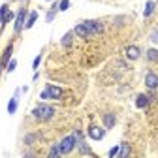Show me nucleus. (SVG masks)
<instances>
[{
    "instance_id": "15",
    "label": "nucleus",
    "mask_w": 158,
    "mask_h": 158,
    "mask_svg": "<svg viewBox=\"0 0 158 158\" xmlns=\"http://www.w3.org/2000/svg\"><path fill=\"white\" fill-rule=\"evenodd\" d=\"M73 32H75L77 36H81V38H89V36H90V34H89V30H87V27H85L83 23H79V25H75Z\"/></svg>"
},
{
    "instance_id": "10",
    "label": "nucleus",
    "mask_w": 158,
    "mask_h": 158,
    "mask_svg": "<svg viewBox=\"0 0 158 158\" xmlns=\"http://www.w3.org/2000/svg\"><path fill=\"white\" fill-rule=\"evenodd\" d=\"M11 53H13V44H10V45L6 47L4 55L0 56V62H2V66H4V68H6V66H8V62L11 60Z\"/></svg>"
},
{
    "instance_id": "12",
    "label": "nucleus",
    "mask_w": 158,
    "mask_h": 158,
    "mask_svg": "<svg viewBox=\"0 0 158 158\" xmlns=\"http://www.w3.org/2000/svg\"><path fill=\"white\" fill-rule=\"evenodd\" d=\"M149 106V96L147 94H139L135 98V107L137 109H143V107H147Z\"/></svg>"
},
{
    "instance_id": "24",
    "label": "nucleus",
    "mask_w": 158,
    "mask_h": 158,
    "mask_svg": "<svg viewBox=\"0 0 158 158\" xmlns=\"http://www.w3.org/2000/svg\"><path fill=\"white\" fill-rule=\"evenodd\" d=\"M17 68V60H15V58H11V60L8 62V66H6V72H13Z\"/></svg>"
},
{
    "instance_id": "3",
    "label": "nucleus",
    "mask_w": 158,
    "mask_h": 158,
    "mask_svg": "<svg viewBox=\"0 0 158 158\" xmlns=\"http://www.w3.org/2000/svg\"><path fill=\"white\" fill-rule=\"evenodd\" d=\"M77 137L73 135V134H70V135H66L64 137V139L60 141V143H58V145H60V151H62V154H70L75 147H77Z\"/></svg>"
},
{
    "instance_id": "23",
    "label": "nucleus",
    "mask_w": 158,
    "mask_h": 158,
    "mask_svg": "<svg viewBox=\"0 0 158 158\" xmlns=\"http://www.w3.org/2000/svg\"><path fill=\"white\" fill-rule=\"evenodd\" d=\"M118 149H121V145H115V147H111V151L107 152V156H109V158H117V154H118Z\"/></svg>"
},
{
    "instance_id": "20",
    "label": "nucleus",
    "mask_w": 158,
    "mask_h": 158,
    "mask_svg": "<svg viewBox=\"0 0 158 158\" xmlns=\"http://www.w3.org/2000/svg\"><path fill=\"white\" fill-rule=\"evenodd\" d=\"M77 145H79V151H81V154H90V152H92V151H90V147H89L85 141H79Z\"/></svg>"
},
{
    "instance_id": "13",
    "label": "nucleus",
    "mask_w": 158,
    "mask_h": 158,
    "mask_svg": "<svg viewBox=\"0 0 158 158\" xmlns=\"http://www.w3.org/2000/svg\"><path fill=\"white\" fill-rule=\"evenodd\" d=\"M73 36H75V32H73V30H70V32H66V34L62 36V40H60L62 47H70V45H72V42H73Z\"/></svg>"
},
{
    "instance_id": "31",
    "label": "nucleus",
    "mask_w": 158,
    "mask_h": 158,
    "mask_svg": "<svg viewBox=\"0 0 158 158\" xmlns=\"http://www.w3.org/2000/svg\"><path fill=\"white\" fill-rule=\"evenodd\" d=\"M0 27H2V25H0Z\"/></svg>"
},
{
    "instance_id": "8",
    "label": "nucleus",
    "mask_w": 158,
    "mask_h": 158,
    "mask_svg": "<svg viewBox=\"0 0 158 158\" xmlns=\"http://www.w3.org/2000/svg\"><path fill=\"white\" fill-rule=\"evenodd\" d=\"M139 55H141V51L137 45H128L126 47V58H130V60H137Z\"/></svg>"
},
{
    "instance_id": "1",
    "label": "nucleus",
    "mask_w": 158,
    "mask_h": 158,
    "mask_svg": "<svg viewBox=\"0 0 158 158\" xmlns=\"http://www.w3.org/2000/svg\"><path fill=\"white\" fill-rule=\"evenodd\" d=\"M32 117L38 118V121H51L55 117V107H51L47 104H40L32 109Z\"/></svg>"
},
{
    "instance_id": "28",
    "label": "nucleus",
    "mask_w": 158,
    "mask_h": 158,
    "mask_svg": "<svg viewBox=\"0 0 158 158\" xmlns=\"http://www.w3.org/2000/svg\"><path fill=\"white\" fill-rule=\"evenodd\" d=\"M25 158H36V156H25Z\"/></svg>"
},
{
    "instance_id": "29",
    "label": "nucleus",
    "mask_w": 158,
    "mask_h": 158,
    "mask_svg": "<svg viewBox=\"0 0 158 158\" xmlns=\"http://www.w3.org/2000/svg\"><path fill=\"white\" fill-rule=\"evenodd\" d=\"M45 2H51V0H45Z\"/></svg>"
},
{
    "instance_id": "25",
    "label": "nucleus",
    "mask_w": 158,
    "mask_h": 158,
    "mask_svg": "<svg viewBox=\"0 0 158 158\" xmlns=\"http://www.w3.org/2000/svg\"><path fill=\"white\" fill-rule=\"evenodd\" d=\"M149 40L152 44H158V28H154L152 32H151V36H149Z\"/></svg>"
},
{
    "instance_id": "22",
    "label": "nucleus",
    "mask_w": 158,
    "mask_h": 158,
    "mask_svg": "<svg viewBox=\"0 0 158 158\" xmlns=\"http://www.w3.org/2000/svg\"><path fill=\"white\" fill-rule=\"evenodd\" d=\"M70 8V0H60L58 2V11H66Z\"/></svg>"
},
{
    "instance_id": "7",
    "label": "nucleus",
    "mask_w": 158,
    "mask_h": 158,
    "mask_svg": "<svg viewBox=\"0 0 158 158\" xmlns=\"http://www.w3.org/2000/svg\"><path fill=\"white\" fill-rule=\"evenodd\" d=\"M145 87H147L149 90H156V89H158V75H156L154 72H149V73L145 75Z\"/></svg>"
},
{
    "instance_id": "19",
    "label": "nucleus",
    "mask_w": 158,
    "mask_h": 158,
    "mask_svg": "<svg viewBox=\"0 0 158 158\" xmlns=\"http://www.w3.org/2000/svg\"><path fill=\"white\" fill-rule=\"evenodd\" d=\"M147 60H151V62H156L158 60V49H147Z\"/></svg>"
},
{
    "instance_id": "6",
    "label": "nucleus",
    "mask_w": 158,
    "mask_h": 158,
    "mask_svg": "<svg viewBox=\"0 0 158 158\" xmlns=\"http://www.w3.org/2000/svg\"><path fill=\"white\" fill-rule=\"evenodd\" d=\"M87 134H89L90 139H94V141H102L104 137H106V128H100V126L90 124L89 130H87Z\"/></svg>"
},
{
    "instance_id": "17",
    "label": "nucleus",
    "mask_w": 158,
    "mask_h": 158,
    "mask_svg": "<svg viewBox=\"0 0 158 158\" xmlns=\"http://www.w3.org/2000/svg\"><path fill=\"white\" fill-rule=\"evenodd\" d=\"M130 145L128 143H121V149H118V154H117V158H128L130 156Z\"/></svg>"
},
{
    "instance_id": "26",
    "label": "nucleus",
    "mask_w": 158,
    "mask_h": 158,
    "mask_svg": "<svg viewBox=\"0 0 158 158\" xmlns=\"http://www.w3.org/2000/svg\"><path fill=\"white\" fill-rule=\"evenodd\" d=\"M40 62H42V53H40L36 58H34V62H32V68L34 70H38V66H40Z\"/></svg>"
},
{
    "instance_id": "2",
    "label": "nucleus",
    "mask_w": 158,
    "mask_h": 158,
    "mask_svg": "<svg viewBox=\"0 0 158 158\" xmlns=\"http://www.w3.org/2000/svg\"><path fill=\"white\" fill-rule=\"evenodd\" d=\"M60 96H62V89L56 87V85H47L45 90L40 92V98H42V100H49V98H53V100H58Z\"/></svg>"
},
{
    "instance_id": "21",
    "label": "nucleus",
    "mask_w": 158,
    "mask_h": 158,
    "mask_svg": "<svg viewBox=\"0 0 158 158\" xmlns=\"http://www.w3.org/2000/svg\"><path fill=\"white\" fill-rule=\"evenodd\" d=\"M36 137H38L36 134H27V135H25V145H32V143L36 141Z\"/></svg>"
},
{
    "instance_id": "27",
    "label": "nucleus",
    "mask_w": 158,
    "mask_h": 158,
    "mask_svg": "<svg viewBox=\"0 0 158 158\" xmlns=\"http://www.w3.org/2000/svg\"><path fill=\"white\" fill-rule=\"evenodd\" d=\"M2 68H4V66H2V62H0V75H2Z\"/></svg>"
},
{
    "instance_id": "16",
    "label": "nucleus",
    "mask_w": 158,
    "mask_h": 158,
    "mask_svg": "<svg viewBox=\"0 0 158 158\" xmlns=\"http://www.w3.org/2000/svg\"><path fill=\"white\" fill-rule=\"evenodd\" d=\"M60 156H62L60 145H58V143H55V145L49 149V154H47V158H60Z\"/></svg>"
},
{
    "instance_id": "14",
    "label": "nucleus",
    "mask_w": 158,
    "mask_h": 158,
    "mask_svg": "<svg viewBox=\"0 0 158 158\" xmlns=\"http://www.w3.org/2000/svg\"><path fill=\"white\" fill-rule=\"evenodd\" d=\"M154 8H156L154 0H147V4H145V11H143V17H145V19H149V17L154 13Z\"/></svg>"
},
{
    "instance_id": "5",
    "label": "nucleus",
    "mask_w": 158,
    "mask_h": 158,
    "mask_svg": "<svg viewBox=\"0 0 158 158\" xmlns=\"http://www.w3.org/2000/svg\"><path fill=\"white\" fill-rule=\"evenodd\" d=\"M83 25L87 27V30H89L90 36H92V34H102V32H104V25H102L100 21H94V19H87V21H83Z\"/></svg>"
},
{
    "instance_id": "30",
    "label": "nucleus",
    "mask_w": 158,
    "mask_h": 158,
    "mask_svg": "<svg viewBox=\"0 0 158 158\" xmlns=\"http://www.w3.org/2000/svg\"><path fill=\"white\" fill-rule=\"evenodd\" d=\"M21 2H25V0H21Z\"/></svg>"
},
{
    "instance_id": "18",
    "label": "nucleus",
    "mask_w": 158,
    "mask_h": 158,
    "mask_svg": "<svg viewBox=\"0 0 158 158\" xmlns=\"http://www.w3.org/2000/svg\"><path fill=\"white\" fill-rule=\"evenodd\" d=\"M36 19H38V11H30V13H28V17H27V23H25V28H27V30L34 27Z\"/></svg>"
},
{
    "instance_id": "11",
    "label": "nucleus",
    "mask_w": 158,
    "mask_h": 158,
    "mask_svg": "<svg viewBox=\"0 0 158 158\" xmlns=\"http://www.w3.org/2000/svg\"><path fill=\"white\" fill-rule=\"evenodd\" d=\"M19 92H21V90H17V92H15V96L11 98L10 102H8V113H10V115H13V113L17 111V104H19Z\"/></svg>"
},
{
    "instance_id": "4",
    "label": "nucleus",
    "mask_w": 158,
    "mask_h": 158,
    "mask_svg": "<svg viewBox=\"0 0 158 158\" xmlns=\"http://www.w3.org/2000/svg\"><path fill=\"white\" fill-rule=\"evenodd\" d=\"M27 8H19V11L15 13V25H13V30L15 34H19L23 28H25V23H27Z\"/></svg>"
},
{
    "instance_id": "9",
    "label": "nucleus",
    "mask_w": 158,
    "mask_h": 158,
    "mask_svg": "<svg viewBox=\"0 0 158 158\" xmlns=\"http://www.w3.org/2000/svg\"><path fill=\"white\" fill-rule=\"evenodd\" d=\"M102 123H104V128H113L115 126V123H117V117L113 115V113H106L104 117H102Z\"/></svg>"
}]
</instances>
